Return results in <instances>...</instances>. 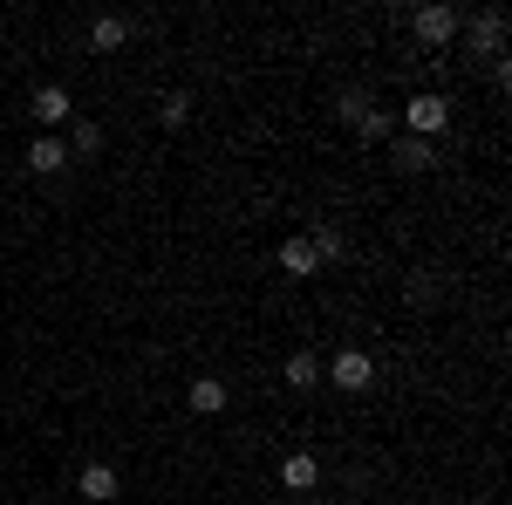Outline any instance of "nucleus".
I'll return each instance as SVG.
<instances>
[{"label": "nucleus", "instance_id": "nucleus-3", "mask_svg": "<svg viewBox=\"0 0 512 505\" xmlns=\"http://www.w3.org/2000/svg\"><path fill=\"white\" fill-rule=\"evenodd\" d=\"M458 28H465V14H458V7H444V0H431V7H417V14H410V35L424 41V48L458 41Z\"/></svg>", "mask_w": 512, "mask_h": 505}, {"label": "nucleus", "instance_id": "nucleus-4", "mask_svg": "<svg viewBox=\"0 0 512 505\" xmlns=\"http://www.w3.org/2000/svg\"><path fill=\"white\" fill-rule=\"evenodd\" d=\"M321 376H328L335 389H349V396H362V389L376 383V362H369L362 349H342L335 362H328V369H321Z\"/></svg>", "mask_w": 512, "mask_h": 505}, {"label": "nucleus", "instance_id": "nucleus-9", "mask_svg": "<svg viewBox=\"0 0 512 505\" xmlns=\"http://www.w3.org/2000/svg\"><path fill=\"white\" fill-rule=\"evenodd\" d=\"M28 171H35V178L69 171V144H62V137H35V144H28Z\"/></svg>", "mask_w": 512, "mask_h": 505}, {"label": "nucleus", "instance_id": "nucleus-10", "mask_svg": "<svg viewBox=\"0 0 512 505\" xmlns=\"http://www.w3.org/2000/svg\"><path fill=\"white\" fill-rule=\"evenodd\" d=\"M280 485H287V492H315V485H321L315 451H294V458H280Z\"/></svg>", "mask_w": 512, "mask_h": 505}, {"label": "nucleus", "instance_id": "nucleus-17", "mask_svg": "<svg viewBox=\"0 0 512 505\" xmlns=\"http://www.w3.org/2000/svg\"><path fill=\"white\" fill-rule=\"evenodd\" d=\"M403 301H410V308H431V301H437V280H431V273H410V280H403Z\"/></svg>", "mask_w": 512, "mask_h": 505}, {"label": "nucleus", "instance_id": "nucleus-11", "mask_svg": "<svg viewBox=\"0 0 512 505\" xmlns=\"http://www.w3.org/2000/svg\"><path fill=\"white\" fill-rule=\"evenodd\" d=\"M123 41H130V21H123V14H96V21H89V48H96V55H117Z\"/></svg>", "mask_w": 512, "mask_h": 505}, {"label": "nucleus", "instance_id": "nucleus-1", "mask_svg": "<svg viewBox=\"0 0 512 505\" xmlns=\"http://www.w3.org/2000/svg\"><path fill=\"white\" fill-rule=\"evenodd\" d=\"M396 123H403V137H424V144H431V137H444V123H451V103H444L437 89H417Z\"/></svg>", "mask_w": 512, "mask_h": 505}, {"label": "nucleus", "instance_id": "nucleus-14", "mask_svg": "<svg viewBox=\"0 0 512 505\" xmlns=\"http://www.w3.org/2000/svg\"><path fill=\"white\" fill-rule=\"evenodd\" d=\"M96 151H103V123L76 117V123H69V157H96Z\"/></svg>", "mask_w": 512, "mask_h": 505}, {"label": "nucleus", "instance_id": "nucleus-5", "mask_svg": "<svg viewBox=\"0 0 512 505\" xmlns=\"http://www.w3.org/2000/svg\"><path fill=\"white\" fill-rule=\"evenodd\" d=\"M458 35L472 41V55H499V48H506V14H499V7H485V14H472Z\"/></svg>", "mask_w": 512, "mask_h": 505}, {"label": "nucleus", "instance_id": "nucleus-16", "mask_svg": "<svg viewBox=\"0 0 512 505\" xmlns=\"http://www.w3.org/2000/svg\"><path fill=\"white\" fill-rule=\"evenodd\" d=\"M308 246H315V260H321V267H328V260H342V253H349V233H342V226H321V233L308 239Z\"/></svg>", "mask_w": 512, "mask_h": 505}, {"label": "nucleus", "instance_id": "nucleus-18", "mask_svg": "<svg viewBox=\"0 0 512 505\" xmlns=\"http://www.w3.org/2000/svg\"><path fill=\"white\" fill-rule=\"evenodd\" d=\"M158 117L171 123V130H178V123L192 117V96H185V89H171V96H164V103H158Z\"/></svg>", "mask_w": 512, "mask_h": 505}, {"label": "nucleus", "instance_id": "nucleus-8", "mask_svg": "<svg viewBox=\"0 0 512 505\" xmlns=\"http://www.w3.org/2000/svg\"><path fill=\"white\" fill-rule=\"evenodd\" d=\"M185 403H192L198 417H219V410L233 403V383H219V376H198V383L185 389Z\"/></svg>", "mask_w": 512, "mask_h": 505}, {"label": "nucleus", "instance_id": "nucleus-12", "mask_svg": "<svg viewBox=\"0 0 512 505\" xmlns=\"http://www.w3.org/2000/svg\"><path fill=\"white\" fill-rule=\"evenodd\" d=\"M280 273H294V280H308V273H321V260H315V246L294 233V239H280Z\"/></svg>", "mask_w": 512, "mask_h": 505}, {"label": "nucleus", "instance_id": "nucleus-13", "mask_svg": "<svg viewBox=\"0 0 512 505\" xmlns=\"http://www.w3.org/2000/svg\"><path fill=\"white\" fill-rule=\"evenodd\" d=\"M390 157H396V171H431L437 164V151L424 137H390Z\"/></svg>", "mask_w": 512, "mask_h": 505}, {"label": "nucleus", "instance_id": "nucleus-2", "mask_svg": "<svg viewBox=\"0 0 512 505\" xmlns=\"http://www.w3.org/2000/svg\"><path fill=\"white\" fill-rule=\"evenodd\" d=\"M342 123H349L362 144H390V137H396V117H390V110H376L362 89H349V96H342Z\"/></svg>", "mask_w": 512, "mask_h": 505}, {"label": "nucleus", "instance_id": "nucleus-6", "mask_svg": "<svg viewBox=\"0 0 512 505\" xmlns=\"http://www.w3.org/2000/svg\"><path fill=\"white\" fill-rule=\"evenodd\" d=\"M76 492H82V505H110L123 492V485H117V465H103V458H96V465H82Z\"/></svg>", "mask_w": 512, "mask_h": 505}, {"label": "nucleus", "instance_id": "nucleus-15", "mask_svg": "<svg viewBox=\"0 0 512 505\" xmlns=\"http://www.w3.org/2000/svg\"><path fill=\"white\" fill-rule=\"evenodd\" d=\"M287 383H294V389H315V383H321L315 349H294V355H287Z\"/></svg>", "mask_w": 512, "mask_h": 505}, {"label": "nucleus", "instance_id": "nucleus-7", "mask_svg": "<svg viewBox=\"0 0 512 505\" xmlns=\"http://www.w3.org/2000/svg\"><path fill=\"white\" fill-rule=\"evenodd\" d=\"M28 110H35V123H69V117H76V103H69V89H62V82H41Z\"/></svg>", "mask_w": 512, "mask_h": 505}]
</instances>
